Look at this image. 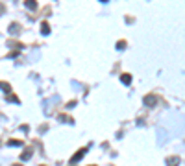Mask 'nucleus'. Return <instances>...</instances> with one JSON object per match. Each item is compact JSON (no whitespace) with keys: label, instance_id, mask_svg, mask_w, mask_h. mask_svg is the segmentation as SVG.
I'll return each mask as SVG.
<instances>
[{"label":"nucleus","instance_id":"f257e3e1","mask_svg":"<svg viewBox=\"0 0 185 166\" xmlns=\"http://www.w3.org/2000/svg\"><path fill=\"white\" fill-rule=\"evenodd\" d=\"M87 149H89V148H87V146H85V148H82V149H78V151H76V153H74V155H72V157H70V164H76V163H78V161H80V159H82L83 155H85V153H87Z\"/></svg>","mask_w":185,"mask_h":166},{"label":"nucleus","instance_id":"f03ea898","mask_svg":"<svg viewBox=\"0 0 185 166\" xmlns=\"http://www.w3.org/2000/svg\"><path fill=\"white\" fill-rule=\"evenodd\" d=\"M143 104L146 105V107H154V105L157 104V96H156V94H146L143 98Z\"/></svg>","mask_w":185,"mask_h":166},{"label":"nucleus","instance_id":"7ed1b4c3","mask_svg":"<svg viewBox=\"0 0 185 166\" xmlns=\"http://www.w3.org/2000/svg\"><path fill=\"white\" fill-rule=\"evenodd\" d=\"M9 33H11V35H19V33H21V26L15 24V22H11V24H9Z\"/></svg>","mask_w":185,"mask_h":166},{"label":"nucleus","instance_id":"20e7f679","mask_svg":"<svg viewBox=\"0 0 185 166\" xmlns=\"http://www.w3.org/2000/svg\"><path fill=\"white\" fill-rule=\"evenodd\" d=\"M180 161H182L180 157L172 155V157H168V159H167V166H178V164H180Z\"/></svg>","mask_w":185,"mask_h":166},{"label":"nucleus","instance_id":"39448f33","mask_svg":"<svg viewBox=\"0 0 185 166\" xmlns=\"http://www.w3.org/2000/svg\"><path fill=\"white\" fill-rule=\"evenodd\" d=\"M32 155H33L32 148H26V149L22 151V155H21V161H28V159H32Z\"/></svg>","mask_w":185,"mask_h":166},{"label":"nucleus","instance_id":"423d86ee","mask_svg":"<svg viewBox=\"0 0 185 166\" xmlns=\"http://www.w3.org/2000/svg\"><path fill=\"white\" fill-rule=\"evenodd\" d=\"M41 33L43 35H48V33H50V26H48V22H44V21L41 22Z\"/></svg>","mask_w":185,"mask_h":166},{"label":"nucleus","instance_id":"0eeeda50","mask_svg":"<svg viewBox=\"0 0 185 166\" xmlns=\"http://www.w3.org/2000/svg\"><path fill=\"white\" fill-rule=\"evenodd\" d=\"M24 6H26L28 9H35V7H37V2H35V0H24Z\"/></svg>","mask_w":185,"mask_h":166},{"label":"nucleus","instance_id":"6e6552de","mask_svg":"<svg viewBox=\"0 0 185 166\" xmlns=\"http://www.w3.org/2000/svg\"><path fill=\"white\" fill-rule=\"evenodd\" d=\"M121 81H122L124 85H130V83H131V74H122V76H121Z\"/></svg>","mask_w":185,"mask_h":166},{"label":"nucleus","instance_id":"1a4fd4ad","mask_svg":"<svg viewBox=\"0 0 185 166\" xmlns=\"http://www.w3.org/2000/svg\"><path fill=\"white\" fill-rule=\"evenodd\" d=\"M58 120L67 122V124H74V120H72V118H69V115H59V116H58Z\"/></svg>","mask_w":185,"mask_h":166},{"label":"nucleus","instance_id":"9d476101","mask_svg":"<svg viewBox=\"0 0 185 166\" xmlns=\"http://www.w3.org/2000/svg\"><path fill=\"white\" fill-rule=\"evenodd\" d=\"M0 89H2L4 92H9V90H11V85L8 81H0Z\"/></svg>","mask_w":185,"mask_h":166},{"label":"nucleus","instance_id":"9b49d317","mask_svg":"<svg viewBox=\"0 0 185 166\" xmlns=\"http://www.w3.org/2000/svg\"><path fill=\"white\" fill-rule=\"evenodd\" d=\"M8 146H11V148H17V146H22V140H15V139H11V140L8 142Z\"/></svg>","mask_w":185,"mask_h":166},{"label":"nucleus","instance_id":"f8f14e48","mask_svg":"<svg viewBox=\"0 0 185 166\" xmlns=\"http://www.w3.org/2000/svg\"><path fill=\"white\" fill-rule=\"evenodd\" d=\"M8 102H11V104H19V98L15 96V94H8V98H6Z\"/></svg>","mask_w":185,"mask_h":166},{"label":"nucleus","instance_id":"ddd939ff","mask_svg":"<svg viewBox=\"0 0 185 166\" xmlns=\"http://www.w3.org/2000/svg\"><path fill=\"white\" fill-rule=\"evenodd\" d=\"M126 48V41H119L117 42V50H124Z\"/></svg>","mask_w":185,"mask_h":166},{"label":"nucleus","instance_id":"4468645a","mask_svg":"<svg viewBox=\"0 0 185 166\" xmlns=\"http://www.w3.org/2000/svg\"><path fill=\"white\" fill-rule=\"evenodd\" d=\"M8 57H19V52H11V54H9Z\"/></svg>","mask_w":185,"mask_h":166},{"label":"nucleus","instance_id":"2eb2a0df","mask_svg":"<svg viewBox=\"0 0 185 166\" xmlns=\"http://www.w3.org/2000/svg\"><path fill=\"white\" fill-rule=\"evenodd\" d=\"M4 11H6V6H4V4H2V2H0V15H2V13H4Z\"/></svg>","mask_w":185,"mask_h":166},{"label":"nucleus","instance_id":"dca6fc26","mask_svg":"<svg viewBox=\"0 0 185 166\" xmlns=\"http://www.w3.org/2000/svg\"><path fill=\"white\" fill-rule=\"evenodd\" d=\"M11 166H22V164H21V163H17V164H11Z\"/></svg>","mask_w":185,"mask_h":166},{"label":"nucleus","instance_id":"f3484780","mask_svg":"<svg viewBox=\"0 0 185 166\" xmlns=\"http://www.w3.org/2000/svg\"><path fill=\"white\" fill-rule=\"evenodd\" d=\"M100 2H107V0H100Z\"/></svg>","mask_w":185,"mask_h":166},{"label":"nucleus","instance_id":"a211bd4d","mask_svg":"<svg viewBox=\"0 0 185 166\" xmlns=\"http://www.w3.org/2000/svg\"><path fill=\"white\" fill-rule=\"evenodd\" d=\"M91 166H96V164H91Z\"/></svg>","mask_w":185,"mask_h":166},{"label":"nucleus","instance_id":"6ab92c4d","mask_svg":"<svg viewBox=\"0 0 185 166\" xmlns=\"http://www.w3.org/2000/svg\"><path fill=\"white\" fill-rule=\"evenodd\" d=\"M41 166H44V164H41Z\"/></svg>","mask_w":185,"mask_h":166},{"label":"nucleus","instance_id":"aec40b11","mask_svg":"<svg viewBox=\"0 0 185 166\" xmlns=\"http://www.w3.org/2000/svg\"><path fill=\"white\" fill-rule=\"evenodd\" d=\"M72 166H74V164H72Z\"/></svg>","mask_w":185,"mask_h":166}]
</instances>
